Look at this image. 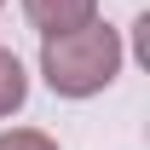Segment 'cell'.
Instances as JSON below:
<instances>
[{
  "label": "cell",
  "instance_id": "obj_1",
  "mask_svg": "<svg viewBox=\"0 0 150 150\" xmlns=\"http://www.w3.org/2000/svg\"><path fill=\"white\" fill-rule=\"evenodd\" d=\"M121 69V35L110 23H87V29H69V35L40 40V75L46 87L64 98H93L104 93Z\"/></svg>",
  "mask_w": 150,
  "mask_h": 150
},
{
  "label": "cell",
  "instance_id": "obj_2",
  "mask_svg": "<svg viewBox=\"0 0 150 150\" xmlns=\"http://www.w3.org/2000/svg\"><path fill=\"white\" fill-rule=\"evenodd\" d=\"M23 12L40 29V40H52V35H69V29L98 23V0H23Z\"/></svg>",
  "mask_w": 150,
  "mask_h": 150
},
{
  "label": "cell",
  "instance_id": "obj_3",
  "mask_svg": "<svg viewBox=\"0 0 150 150\" xmlns=\"http://www.w3.org/2000/svg\"><path fill=\"white\" fill-rule=\"evenodd\" d=\"M23 98H29V75H23L18 58L0 46V121H6V115H18V110H23Z\"/></svg>",
  "mask_w": 150,
  "mask_h": 150
},
{
  "label": "cell",
  "instance_id": "obj_4",
  "mask_svg": "<svg viewBox=\"0 0 150 150\" xmlns=\"http://www.w3.org/2000/svg\"><path fill=\"white\" fill-rule=\"evenodd\" d=\"M0 150H58V144L35 127H12V133H0Z\"/></svg>",
  "mask_w": 150,
  "mask_h": 150
}]
</instances>
